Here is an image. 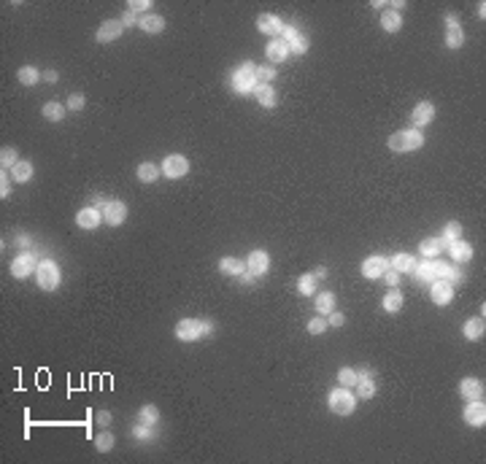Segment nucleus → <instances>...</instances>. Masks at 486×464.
I'll return each mask as SVG.
<instances>
[{"mask_svg": "<svg viewBox=\"0 0 486 464\" xmlns=\"http://www.w3.org/2000/svg\"><path fill=\"white\" fill-rule=\"evenodd\" d=\"M424 143V138L419 130H405V133H395L389 138V149L392 151H413Z\"/></svg>", "mask_w": 486, "mask_h": 464, "instance_id": "nucleus-1", "label": "nucleus"}, {"mask_svg": "<svg viewBox=\"0 0 486 464\" xmlns=\"http://www.w3.org/2000/svg\"><path fill=\"white\" fill-rule=\"evenodd\" d=\"M354 397H351V391L349 389H335V391H330V410H335L340 413V416H349V413L354 410Z\"/></svg>", "mask_w": 486, "mask_h": 464, "instance_id": "nucleus-2", "label": "nucleus"}, {"mask_svg": "<svg viewBox=\"0 0 486 464\" xmlns=\"http://www.w3.org/2000/svg\"><path fill=\"white\" fill-rule=\"evenodd\" d=\"M254 70H257L254 65H243V68L233 76V86L238 92H251L254 86H257V73H254Z\"/></svg>", "mask_w": 486, "mask_h": 464, "instance_id": "nucleus-3", "label": "nucleus"}, {"mask_svg": "<svg viewBox=\"0 0 486 464\" xmlns=\"http://www.w3.org/2000/svg\"><path fill=\"white\" fill-rule=\"evenodd\" d=\"M38 284H41V289H54L57 286V281H60V270H57V265L54 262H41L38 265Z\"/></svg>", "mask_w": 486, "mask_h": 464, "instance_id": "nucleus-4", "label": "nucleus"}, {"mask_svg": "<svg viewBox=\"0 0 486 464\" xmlns=\"http://www.w3.org/2000/svg\"><path fill=\"white\" fill-rule=\"evenodd\" d=\"M33 270H38V265H35V257L33 254H19L17 259H14L11 265V273L17 275V278H27Z\"/></svg>", "mask_w": 486, "mask_h": 464, "instance_id": "nucleus-5", "label": "nucleus"}, {"mask_svg": "<svg viewBox=\"0 0 486 464\" xmlns=\"http://www.w3.org/2000/svg\"><path fill=\"white\" fill-rule=\"evenodd\" d=\"M186 170H189V165H186V159L178 157V154H173V157H168L162 162V173L168 178H178V176H184Z\"/></svg>", "mask_w": 486, "mask_h": 464, "instance_id": "nucleus-6", "label": "nucleus"}, {"mask_svg": "<svg viewBox=\"0 0 486 464\" xmlns=\"http://www.w3.org/2000/svg\"><path fill=\"white\" fill-rule=\"evenodd\" d=\"M200 335H203V327L198 321H192V318L178 321V327H176V337L178 340H198Z\"/></svg>", "mask_w": 486, "mask_h": 464, "instance_id": "nucleus-7", "label": "nucleus"}, {"mask_svg": "<svg viewBox=\"0 0 486 464\" xmlns=\"http://www.w3.org/2000/svg\"><path fill=\"white\" fill-rule=\"evenodd\" d=\"M383 273H386V259L383 257H370L362 262V275H367V278H381Z\"/></svg>", "mask_w": 486, "mask_h": 464, "instance_id": "nucleus-8", "label": "nucleus"}, {"mask_svg": "<svg viewBox=\"0 0 486 464\" xmlns=\"http://www.w3.org/2000/svg\"><path fill=\"white\" fill-rule=\"evenodd\" d=\"M122 22H117V19H111V22H103L100 25V30H98V41L100 43H108V41H114V38H119L122 35Z\"/></svg>", "mask_w": 486, "mask_h": 464, "instance_id": "nucleus-9", "label": "nucleus"}, {"mask_svg": "<svg viewBox=\"0 0 486 464\" xmlns=\"http://www.w3.org/2000/svg\"><path fill=\"white\" fill-rule=\"evenodd\" d=\"M465 421L473 424V426H483V421H486V408L481 405V400H473V405H467Z\"/></svg>", "mask_w": 486, "mask_h": 464, "instance_id": "nucleus-10", "label": "nucleus"}, {"mask_svg": "<svg viewBox=\"0 0 486 464\" xmlns=\"http://www.w3.org/2000/svg\"><path fill=\"white\" fill-rule=\"evenodd\" d=\"M451 297H454V289L448 281H435V286H432V300L438 302V305H446V302H451Z\"/></svg>", "mask_w": 486, "mask_h": 464, "instance_id": "nucleus-11", "label": "nucleus"}, {"mask_svg": "<svg viewBox=\"0 0 486 464\" xmlns=\"http://www.w3.org/2000/svg\"><path fill=\"white\" fill-rule=\"evenodd\" d=\"M257 27H259L262 33H267V35H278V33H284V27H281L278 17H273V14H262V17L257 19Z\"/></svg>", "mask_w": 486, "mask_h": 464, "instance_id": "nucleus-12", "label": "nucleus"}, {"mask_svg": "<svg viewBox=\"0 0 486 464\" xmlns=\"http://www.w3.org/2000/svg\"><path fill=\"white\" fill-rule=\"evenodd\" d=\"M125 216H127L125 202H108V205H106V221L108 224H122V221H125Z\"/></svg>", "mask_w": 486, "mask_h": 464, "instance_id": "nucleus-13", "label": "nucleus"}, {"mask_svg": "<svg viewBox=\"0 0 486 464\" xmlns=\"http://www.w3.org/2000/svg\"><path fill=\"white\" fill-rule=\"evenodd\" d=\"M100 224V211H95V208H84V211H78V227H84V229H95Z\"/></svg>", "mask_w": 486, "mask_h": 464, "instance_id": "nucleus-14", "label": "nucleus"}, {"mask_svg": "<svg viewBox=\"0 0 486 464\" xmlns=\"http://www.w3.org/2000/svg\"><path fill=\"white\" fill-rule=\"evenodd\" d=\"M267 57H270L273 62H284L286 57H289L286 41H270V43H267Z\"/></svg>", "mask_w": 486, "mask_h": 464, "instance_id": "nucleus-15", "label": "nucleus"}, {"mask_svg": "<svg viewBox=\"0 0 486 464\" xmlns=\"http://www.w3.org/2000/svg\"><path fill=\"white\" fill-rule=\"evenodd\" d=\"M249 270L254 275H262L267 270V254L265 251H251L249 254Z\"/></svg>", "mask_w": 486, "mask_h": 464, "instance_id": "nucleus-16", "label": "nucleus"}, {"mask_svg": "<svg viewBox=\"0 0 486 464\" xmlns=\"http://www.w3.org/2000/svg\"><path fill=\"white\" fill-rule=\"evenodd\" d=\"M432 116H435V108L430 103H419L413 108V125H430Z\"/></svg>", "mask_w": 486, "mask_h": 464, "instance_id": "nucleus-17", "label": "nucleus"}, {"mask_svg": "<svg viewBox=\"0 0 486 464\" xmlns=\"http://www.w3.org/2000/svg\"><path fill=\"white\" fill-rule=\"evenodd\" d=\"M462 394H465L470 402H473V400H481V397H483V383L475 381V378H467L465 383H462Z\"/></svg>", "mask_w": 486, "mask_h": 464, "instance_id": "nucleus-18", "label": "nucleus"}, {"mask_svg": "<svg viewBox=\"0 0 486 464\" xmlns=\"http://www.w3.org/2000/svg\"><path fill=\"white\" fill-rule=\"evenodd\" d=\"M254 92H257V100H259V103H262L265 108L275 105V92H273L267 84H257V86H254Z\"/></svg>", "mask_w": 486, "mask_h": 464, "instance_id": "nucleus-19", "label": "nucleus"}, {"mask_svg": "<svg viewBox=\"0 0 486 464\" xmlns=\"http://www.w3.org/2000/svg\"><path fill=\"white\" fill-rule=\"evenodd\" d=\"M470 257H473V249H470L467 243H459V241L451 243V259H456V262H467Z\"/></svg>", "mask_w": 486, "mask_h": 464, "instance_id": "nucleus-20", "label": "nucleus"}, {"mask_svg": "<svg viewBox=\"0 0 486 464\" xmlns=\"http://www.w3.org/2000/svg\"><path fill=\"white\" fill-rule=\"evenodd\" d=\"M141 27L146 33H159L165 27V19L157 17V14H149V17H141Z\"/></svg>", "mask_w": 486, "mask_h": 464, "instance_id": "nucleus-21", "label": "nucleus"}, {"mask_svg": "<svg viewBox=\"0 0 486 464\" xmlns=\"http://www.w3.org/2000/svg\"><path fill=\"white\" fill-rule=\"evenodd\" d=\"M381 25H383V30H389V33H395V30H400V25H403V17L397 11H386L381 17Z\"/></svg>", "mask_w": 486, "mask_h": 464, "instance_id": "nucleus-22", "label": "nucleus"}, {"mask_svg": "<svg viewBox=\"0 0 486 464\" xmlns=\"http://www.w3.org/2000/svg\"><path fill=\"white\" fill-rule=\"evenodd\" d=\"M459 232H462L459 224H456V221H448L446 229H443V241H440V246H451L454 241H459Z\"/></svg>", "mask_w": 486, "mask_h": 464, "instance_id": "nucleus-23", "label": "nucleus"}, {"mask_svg": "<svg viewBox=\"0 0 486 464\" xmlns=\"http://www.w3.org/2000/svg\"><path fill=\"white\" fill-rule=\"evenodd\" d=\"M392 267H395L397 273H408V270H413V259L408 257V254H395V257H392Z\"/></svg>", "mask_w": 486, "mask_h": 464, "instance_id": "nucleus-24", "label": "nucleus"}, {"mask_svg": "<svg viewBox=\"0 0 486 464\" xmlns=\"http://www.w3.org/2000/svg\"><path fill=\"white\" fill-rule=\"evenodd\" d=\"M465 335L470 340H478L483 335V318H470V321L465 324Z\"/></svg>", "mask_w": 486, "mask_h": 464, "instance_id": "nucleus-25", "label": "nucleus"}, {"mask_svg": "<svg viewBox=\"0 0 486 464\" xmlns=\"http://www.w3.org/2000/svg\"><path fill=\"white\" fill-rule=\"evenodd\" d=\"M332 305H335V297H332L330 292H324V294H319V297H316V308H319V313H332Z\"/></svg>", "mask_w": 486, "mask_h": 464, "instance_id": "nucleus-26", "label": "nucleus"}, {"mask_svg": "<svg viewBox=\"0 0 486 464\" xmlns=\"http://www.w3.org/2000/svg\"><path fill=\"white\" fill-rule=\"evenodd\" d=\"M222 273H230V275H243V262H238V259H233V257L222 259Z\"/></svg>", "mask_w": 486, "mask_h": 464, "instance_id": "nucleus-27", "label": "nucleus"}, {"mask_svg": "<svg viewBox=\"0 0 486 464\" xmlns=\"http://www.w3.org/2000/svg\"><path fill=\"white\" fill-rule=\"evenodd\" d=\"M383 308H386V310H400L403 308V294L397 292V289H395V292H389L386 297H383Z\"/></svg>", "mask_w": 486, "mask_h": 464, "instance_id": "nucleus-28", "label": "nucleus"}, {"mask_svg": "<svg viewBox=\"0 0 486 464\" xmlns=\"http://www.w3.org/2000/svg\"><path fill=\"white\" fill-rule=\"evenodd\" d=\"M33 176V165L30 162H17L14 165V178L17 181H27Z\"/></svg>", "mask_w": 486, "mask_h": 464, "instance_id": "nucleus-29", "label": "nucleus"}, {"mask_svg": "<svg viewBox=\"0 0 486 464\" xmlns=\"http://www.w3.org/2000/svg\"><path fill=\"white\" fill-rule=\"evenodd\" d=\"M138 178H141V181H146V184H149V181H154V178H157V165L143 162L141 168H138Z\"/></svg>", "mask_w": 486, "mask_h": 464, "instance_id": "nucleus-30", "label": "nucleus"}, {"mask_svg": "<svg viewBox=\"0 0 486 464\" xmlns=\"http://www.w3.org/2000/svg\"><path fill=\"white\" fill-rule=\"evenodd\" d=\"M62 105L60 103H46V105H43V116H46V119H52V122H60L62 119Z\"/></svg>", "mask_w": 486, "mask_h": 464, "instance_id": "nucleus-31", "label": "nucleus"}, {"mask_svg": "<svg viewBox=\"0 0 486 464\" xmlns=\"http://www.w3.org/2000/svg\"><path fill=\"white\" fill-rule=\"evenodd\" d=\"M357 386H359V397H365V400H370V397L375 394V383H373V378H359Z\"/></svg>", "mask_w": 486, "mask_h": 464, "instance_id": "nucleus-32", "label": "nucleus"}, {"mask_svg": "<svg viewBox=\"0 0 486 464\" xmlns=\"http://www.w3.org/2000/svg\"><path fill=\"white\" fill-rule=\"evenodd\" d=\"M95 445H98V451H111V448H114V434L111 432H100L95 437Z\"/></svg>", "mask_w": 486, "mask_h": 464, "instance_id": "nucleus-33", "label": "nucleus"}, {"mask_svg": "<svg viewBox=\"0 0 486 464\" xmlns=\"http://www.w3.org/2000/svg\"><path fill=\"white\" fill-rule=\"evenodd\" d=\"M440 241H435V238H430V241H422V254L424 257H435V254H440Z\"/></svg>", "mask_w": 486, "mask_h": 464, "instance_id": "nucleus-34", "label": "nucleus"}, {"mask_svg": "<svg viewBox=\"0 0 486 464\" xmlns=\"http://www.w3.org/2000/svg\"><path fill=\"white\" fill-rule=\"evenodd\" d=\"M19 81L25 84V86L35 84V81H38V70H35V68H22L19 70Z\"/></svg>", "mask_w": 486, "mask_h": 464, "instance_id": "nucleus-35", "label": "nucleus"}, {"mask_svg": "<svg viewBox=\"0 0 486 464\" xmlns=\"http://www.w3.org/2000/svg\"><path fill=\"white\" fill-rule=\"evenodd\" d=\"M338 381L343 383V386H354V383H357L359 378H357V373H354V370L343 367V370H340V373H338Z\"/></svg>", "mask_w": 486, "mask_h": 464, "instance_id": "nucleus-36", "label": "nucleus"}, {"mask_svg": "<svg viewBox=\"0 0 486 464\" xmlns=\"http://www.w3.org/2000/svg\"><path fill=\"white\" fill-rule=\"evenodd\" d=\"M419 281H435L438 275H435V267H432V262H424V265H419Z\"/></svg>", "mask_w": 486, "mask_h": 464, "instance_id": "nucleus-37", "label": "nucleus"}, {"mask_svg": "<svg viewBox=\"0 0 486 464\" xmlns=\"http://www.w3.org/2000/svg\"><path fill=\"white\" fill-rule=\"evenodd\" d=\"M297 286H300L303 294H314V292H316V278H314V275H303Z\"/></svg>", "mask_w": 486, "mask_h": 464, "instance_id": "nucleus-38", "label": "nucleus"}, {"mask_svg": "<svg viewBox=\"0 0 486 464\" xmlns=\"http://www.w3.org/2000/svg\"><path fill=\"white\" fill-rule=\"evenodd\" d=\"M0 162H3V168H14V165L19 162V159H17V151H14V149H3V154H0Z\"/></svg>", "mask_w": 486, "mask_h": 464, "instance_id": "nucleus-39", "label": "nucleus"}, {"mask_svg": "<svg viewBox=\"0 0 486 464\" xmlns=\"http://www.w3.org/2000/svg\"><path fill=\"white\" fill-rule=\"evenodd\" d=\"M327 329V318H311L308 321V332L311 335H319V332Z\"/></svg>", "mask_w": 486, "mask_h": 464, "instance_id": "nucleus-40", "label": "nucleus"}, {"mask_svg": "<svg viewBox=\"0 0 486 464\" xmlns=\"http://www.w3.org/2000/svg\"><path fill=\"white\" fill-rule=\"evenodd\" d=\"M446 43H448V46H459V43H462V30H459V27H454V30H448V35H446Z\"/></svg>", "mask_w": 486, "mask_h": 464, "instance_id": "nucleus-41", "label": "nucleus"}, {"mask_svg": "<svg viewBox=\"0 0 486 464\" xmlns=\"http://www.w3.org/2000/svg\"><path fill=\"white\" fill-rule=\"evenodd\" d=\"M306 49H308V38H306V35H297V38H292V52L303 54Z\"/></svg>", "mask_w": 486, "mask_h": 464, "instance_id": "nucleus-42", "label": "nucleus"}, {"mask_svg": "<svg viewBox=\"0 0 486 464\" xmlns=\"http://www.w3.org/2000/svg\"><path fill=\"white\" fill-rule=\"evenodd\" d=\"M254 73H257L259 81H267V78H273V76H275V70H273V68H265V65H262V68H257Z\"/></svg>", "mask_w": 486, "mask_h": 464, "instance_id": "nucleus-43", "label": "nucleus"}, {"mask_svg": "<svg viewBox=\"0 0 486 464\" xmlns=\"http://www.w3.org/2000/svg\"><path fill=\"white\" fill-rule=\"evenodd\" d=\"M141 418L146 424H151V421H157V410L154 408H143V413H141Z\"/></svg>", "mask_w": 486, "mask_h": 464, "instance_id": "nucleus-44", "label": "nucleus"}, {"mask_svg": "<svg viewBox=\"0 0 486 464\" xmlns=\"http://www.w3.org/2000/svg\"><path fill=\"white\" fill-rule=\"evenodd\" d=\"M149 9V0H138V3H130V14L135 11H146Z\"/></svg>", "mask_w": 486, "mask_h": 464, "instance_id": "nucleus-45", "label": "nucleus"}, {"mask_svg": "<svg viewBox=\"0 0 486 464\" xmlns=\"http://www.w3.org/2000/svg\"><path fill=\"white\" fill-rule=\"evenodd\" d=\"M68 103H70V108H73V111H78V108H84V95H73V97L68 100Z\"/></svg>", "mask_w": 486, "mask_h": 464, "instance_id": "nucleus-46", "label": "nucleus"}, {"mask_svg": "<svg viewBox=\"0 0 486 464\" xmlns=\"http://www.w3.org/2000/svg\"><path fill=\"white\" fill-rule=\"evenodd\" d=\"M9 192H11V186H9V178H6V170H3V176H0V194L6 197Z\"/></svg>", "mask_w": 486, "mask_h": 464, "instance_id": "nucleus-47", "label": "nucleus"}, {"mask_svg": "<svg viewBox=\"0 0 486 464\" xmlns=\"http://www.w3.org/2000/svg\"><path fill=\"white\" fill-rule=\"evenodd\" d=\"M343 321H346L343 313H330V324H332V327H340Z\"/></svg>", "mask_w": 486, "mask_h": 464, "instance_id": "nucleus-48", "label": "nucleus"}, {"mask_svg": "<svg viewBox=\"0 0 486 464\" xmlns=\"http://www.w3.org/2000/svg\"><path fill=\"white\" fill-rule=\"evenodd\" d=\"M383 278H386L392 286H397V281H400V275H397V270H392V273H383Z\"/></svg>", "mask_w": 486, "mask_h": 464, "instance_id": "nucleus-49", "label": "nucleus"}, {"mask_svg": "<svg viewBox=\"0 0 486 464\" xmlns=\"http://www.w3.org/2000/svg\"><path fill=\"white\" fill-rule=\"evenodd\" d=\"M95 205H108L103 194H92V208H95Z\"/></svg>", "mask_w": 486, "mask_h": 464, "instance_id": "nucleus-50", "label": "nucleus"}, {"mask_svg": "<svg viewBox=\"0 0 486 464\" xmlns=\"http://www.w3.org/2000/svg\"><path fill=\"white\" fill-rule=\"evenodd\" d=\"M98 424L100 426H108V424H111V416H108V413H100V416H98Z\"/></svg>", "mask_w": 486, "mask_h": 464, "instance_id": "nucleus-51", "label": "nucleus"}, {"mask_svg": "<svg viewBox=\"0 0 486 464\" xmlns=\"http://www.w3.org/2000/svg\"><path fill=\"white\" fill-rule=\"evenodd\" d=\"M284 35H286V41H292V38H297V35H300V33H297L295 27H286V30H284Z\"/></svg>", "mask_w": 486, "mask_h": 464, "instance_id": "nucleus-52", "label": "nucleus"}, {"mask_svg": "<svg viewBox=\"0 0 486 464\" xmlns=\"http://www.w3.org/2000/svg\"><path fill=\"white\" fill-rule=\"evenodd\" d=\"M135 22H141V19H135V14H127V17L122 19V25H135Z\"/></svg>", "mask_w": 486, "mask_h": 464, "instance_id": "nucleus-53", "label": "nucleus"}, {"mask_svg": "<svg viewBox=\"0 0 486 464\" xmlns=\"http://www.w3.org/2000/svg\"><path fill=\"white\" fill-rule=\"evenodd\" d=\"M446 22H448V30H454V27H456V17H454V14H446Z\"/></svg>", "mask_w": 486, "mask_h": 464, "instance_id": "nucleus-54", "label": "nucleus"}, {"mask_svg": "<svg viewBox=\"0 0 486 464\" xmlns=\"http://www.w3.org/2000/svg\"><path fill=\"white\" fill-rule=\"evenodd\" d=\"M324 275H327V270H324V267H316V273H314V278L319 281V278H324Z\"/></svg>", "mask_w": 486, "mask_h": 464, "instance_id": "nucleus-55", "label": "nucleus"}, {"mask_svg": "<svg viewBox=\"0 0 486 464\" xmlns=\"http://www.w3.org/2000/svg\"><path fill=\"white\" fill-rule=\"evenodd\" d=\"M46 81H57V73H54V70H46Z\"/></svg>", "mask_w": 486, "mask_h": 464, "instance_id": "nucleus-56", "label": "nucleus"}]
</instances>
